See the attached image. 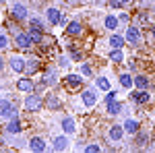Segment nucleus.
Here are the masks:
<instances>
[{
  "instance_id": "f257e3e1",
  "label": "nucleus",
  "mask_w": 155,
  "mask_h": 153,
  "mask_svg": "<svg viewBox=\"0 0 155 153\" xmlns=\"http://www.w3.org/2000/svg\"><path fill=\"white\" fill-rule=\"evenodd\" d=\"M124 42H128L130 46H141L143 37H141V31H139V27H137V25H128V27H126Z\"/></svg>"
},
{
  "instance_id": "f03ea898",
  "label": "nucleus",
  "mask_w": 155,
  "mask_h": 153,
  "mask_svg": "<svg viewBox=\"0 0 155 153\" xmlns=\"http://www.w3.org/2000/svg\"><path fill=\"white\" fill-rule=\"evenodd\" d=\"M0 118L4 120V118H19V114H17V108L12 106V101H8V99H0Z\"/></svg>"
},
{
  "instance_id": "7ed1b4c3",
  "label": "nucleus",
  "mask_w": 155,
  "mask_h": 153,
  "mask_svg": "<svg viewBox=\"0 0 155 153\" xmlns=\"http://www.w3.org/2000/svg\"><path fill=\"white\" fill-rule=\"evenodd\" d=\"M25 110H29V112H39V110H41V106H44V101H41V97H39V95H27V97H25Z\"/></svg>"
},
{
  "instance_id": "20e7f679",
  "label": "nucleus",
  "mask_w": 155,
  "mask_h": 153,
  "mask_svg": "<svg viewBox=\"0 0 155 153\" xmlns=\"http://www.w3.org/2000/svg\"><path fill=\"white\" fill-rule=\"evenodd\" d=\"M122 137H124V128H122V124H112L110 130H107V139H110V143H120V141H122Z\"/></svg>"
},
{
  "instance_id": "39448f33",
  "label": "nucleus",
  "mask_w": 155,
  "mask_h": 153,
  "mask_svg": "<svg viewBox=\"0 0 155 153\" xmlns=\"http://www.w3.org/2000/svg\"><path fill=\"white\" fill-rule=\"evenodd\" d=\"M81 99H83V106L85 108H93L97 104V93L95 89H85L81 93Z\"/></svg>"
},
{
  "instance_id": "423d86ee",
  "label": "nucleus",
  "mask_w": 155,
  "mask_h": 153,
  "mask_svg": "<svg viewBox=\"0 0 155 153\" xmlns=\"http://www.w3.org/2000/svg\"><path fill=\"white\" fill-rule=\"evenodd\" d=\"M8 66H11L12 72H23L25 71V58L19 56V54H15V56L8 58Z\"/></svg>"
},
{
  "instance_id": "0eeeda50",
  "label": "nucleus",
  "mask_w": 155,
  "mask_h": 153,
  "mask_svg": "<svg viewBox=\"0 0 155 153\" xmlns=\"http://www.w3.org/2000/svg\"><path fill=\"white\" fill-rule=\"evenodd\" d=\"M11 15L12 19H17V21H23V19H27V8H25V4H21V2H15L11 6Z\"/></svg>"
},
{
  "instance_id": "6e6552de",
  "label": "nucleus",
  "mask_w": 155,
  "mask_h": 153,
  "mask_svg": "<svg viewBox=\"0 0 155 153\" xmlns=\"http://www.w3.org/2000/svg\"><path fill=\"white\" fill-rule=\"evenodd\" d=\"M15 42H17V46L21 48V50H29V48H31V37H29V33L17 31V33H15Z\"/></svg>"
},
{
  "instance_id": "1a4fd4ad",
  "label": "nucleus",
  "mask_w": 155,
  "mask_h": 153,
  "mask_svg": "<svg viewBox=\"0 0 155 153\" xmlns=\"http://www.w3.org/2000/svg\"><path fill=\"white\" fill-rule=\"evenodd\" d=\"M122 128H124V132H128V135H137L141 130V122L134 120V118H126L124 124H122Z\"/></svg>"
},
{
  "instance_id": "9d476101",
  "label": "nucleus",
  "mask_w": 155,
  "mask_h": 153,
  "mask_svg": "<svg viewBox=\"0 0 155 153\" xmlns=\"http://www.w3.org/2000/svg\"><path fill=\"white\" fill-rule=\"evenodd\" d=\"M149 99H151V95L147 93V89H137L130 93V101H134V104H147Z\"/></svg>"
},
{
  "instance_id": "9b49d317",
  "label": "nucleus",
  "mask_w": 155,
  "mask_h": 153,
  "mask_svg": "<svg viewBox=\"0 0 155 153\" xmlns=\"http://www.w3.org/2000/svg\"><path fill=\"white\" fill-rule=\"evenodd\" d=\"M46 19H48L50 25H58L60 19H62V15H60V11L56 8V6H50L48 11H46Z\"/></svg>"
},
{
  "instance_id": "f8f14e48",
  "label": "nucleus",
  "mask_w": 155,
  "mask_h": 153,
  "mask_svg": "<svg viewBox=\"0 0 155 153\" xmlns=\"http://www.w3.org/2000/svg\"><path fill=\"white\" fill-rule=\"evenodd\" d=\"M54 145H52V147H54V149H56V151H66V149H68V137H66V135H60V137H54Z\"/></svg>"
},
{
  "instance_id": "ddd939ff",
  "label": "nucleus",
  "mask_w": 155,
  "mask_h": 153,
  "mask_svg": "<svg viewBox=\"0 0 155 153\" xmlns=\"http://www.w3.org/2000/svg\"><path fill=\"white\" fill-rule=\"evenodd\" d=\"M17 89L23 91V93H31V91H33V81H31L29 77H23V79L17 81Z\"/></svg>"
},
{
  "instance_id": "4468645a",
  "label": "nucleus",
  "mask_w": 155,
  "mask_h": 153,
  "mask_svg": "<svg viewBox=\"0 0 155 153\" xmlns=\"http://www.w3.org/2000/svg\"><path fill=\"white\" fill-rule=\"evenodd\" d=\"M60 126H62V130H64V135H74V130H77V126H74V120H72L71 116L62 118Z\"/></svg>"
},
{
  "instance_id": "2eb2a0df",
  "label": "nucleus",
  "mask_w": 155,
  "mask_h": 153,
  "mask_svg": "<svg viewBox=\"0 0 155 153\" xmlns=\"http://www.w3.org/2000/svg\"><path fill=\"white\" fill-rule=\"evenodd\" d=\"M29 149H31V151H37V153L46 151V141H44L41 137H33V139L29 141Z\"/></svg>"
},
{
  "instance_id": "dca6fc26",
  "label": "nucleus",
  "mask_w": 155,
  "mask_h": 153,
  "mask_svg": "<svg viewBox=\"0 0 155 153\" xmlns=\"http://www.w3.org/2000/svg\"><path fill=\"white\" fill-rule=\"evenodd\" d=\"M118 25H120V21H118V17H116V15H107L106 19H104V27H106L107 31H116V29H118Z\"/></svg>"
},
{
  "instance_id": "f3484780",
  "label": "nucleus",
  "mask_w": 155,
  "mask_h": 153,
  "mask_svg": "<svg viewBox=\"0 0 155 153\" xmlns=\"http://www.w3.org/2000/svg\"><path fill=\"white\" fill-rule=\"evenodd\" d=\"M106 110L110 116H118L120 112H122V104H120L118 99H112V101H107L106 104Z\"/></svg>"
},
{
  "instance_id": "a211bd4d",
  "label": "nucleus",
  "mask_w": 155,
  "mask_h": 153,
  "mask_svg": "<svg viewBox=\"0 0 155 153\" xmlns=\"http://www.w3.org/2000/svg\"><path fill=\"white\" fill-rule=\"evenodd\" d=\"M83 79L85 77H81V75H66V85L72 87V89H77V87L83 85Z\"/></svg>"
},
{
  "instance_id": "6ab92c4d",
  "label": "nucleus",
  "mask_w": 155,
  "mask_h": 153,
  "mask_svg": "<svg viewBox=\"0 0 155 153\" xmlns=\"http://www.w3.org/2000/svg\"><path fill=\"white\" fill-rule=\"evenodd\" d=\"M6 132H8V135H19V132H21V122H19V118H11V120H8Z\"/></svg>"
},
{
  "instance_id": "aec40b11",
  "label": "nucleus",
  "mask_w": 155,
  "mask_h": 153,
  "mask_svg": "<svg viewBox=\"0 0 155 153\" xmlns=\"http://www.w3.org/2000/svg\"><path fill=\"white\" fill-rule=\"evenodd\" d=\"M66 33H71V35H81V33H83V25L79 23V21H71V23L66 25Z\"/></svg>"
},
{
  "instance_id": "412c9836",
  "label": "nucleus",
  "mask_w": 155,
  "mask_h": 153,
  "mask_svg": "<svg viewBox=\"0 0 155 153\" xmlns=\"http://www.w3.org/2000/svg\"><path fill=\"white\" fill-rule=\"evenodd\" d=\"M132 81H134V85H137V89H149V85H151V81H149L145 75H137V77H132Z\"/></svg>"
},
{
  "instance_id": "4be33fe9",
  "label": "nucleus",
  "mask_w": 155,
  "mask_h": 153,
  "mask_svg": "<svg viewBox=\"0 0 155 153\" xmlns=\"http://www.w3.org/2000/svg\"><path fill=\"white\" fill-rule=\"evenodd\" d=\"M37 68H39V60L37 58H25V71L29 72V75L37 72Z\"/></svg>"
},
{
  "instance_id": "5701e85b",
  "label": "nucleus",
  "mask_w": 155,
  "mask_h": 153,
  "mask_svg": "<svg viewBox=\"0 0 155 153\" xmlns=\"http://www.w3.org/2000/svg\"><path fill=\"white\" fill-rule=\"evenodd\" d=\"M29 37H31V44H41L44 42V31H39V29H33V27H29Z\"/></svg>"
},
{
  "instance_id": "b1692460",
  "label": "nucleus",
  "mask_w": 155,
  "mask_h": 153,
  "mask_svg": "<svg viewBox=\"0 0 155 153\" xmlns=\"http://www.w3.org/2000/svg\"><path fill=\"white\" fill-rule=\"evenodd\" d=\"M132 85H134L132 77L128 72H122V75H120V87H122V89H132Z\"/></svg>"
},
{
  "instance_id": "393cba45",
  "label": "nucleus",
  "mask_w": 155,
  "mask_h": 153,
  "mask_svg": "<svg viewBox=\"0 0 155 153\" xmlns=\"http://www.w3.org/2000/svg\"><path fill=\"white\" fill-rule=\"evenodd\" d=\"M56 81H58L56 71H54V68H48L46 75H44V83H46V85H56Z\"/></svg>"
},
{
  "instance_id": "a878e982",
  "label": "nucleus",
  "mask_w": 155,
  "mask_h": 153,
  "mask_svg": "<svg viewBox=\"0 0 155 153\" xmlns=\"http://www.w3.org/2000/svg\"><path fill=\"white\" fill-rule=\"evenodd\" d=\"M110 46H112V50H122V46H124V37L122 35H112L110 37Z\"/></svg>"
},
{
  "instance_id": "bb28decb",
  "label": "nucleus",
  "mask_w": 155,
  "mask_h": 153,
  "mask_svg": "<svg viewBox=\"0 0 155 153\" xmlns=\"http://www.w3.org/2000/svg\"><path fill=\"white\" fill-rule=\"evenodd\" d=\"M29 27H33V29H39V31H44L46 29V23L39 19V17H33L31 21H29Z\"/></svg>"
},
{
  "instance_id": "cd10ccee",
  "label": "nucleus",
  "mask_w": 155,
  "mask_h": 153,
  "mask_svg": "<svg viewBox=\"0 0 155 153\" xmlns=\"http://www.w3.org/2000/svg\"><path fill=\"white\" fill-rule=\"evenodd\" d=\"M95 87L101 89V91H107L110 89V81H107L106 77H99V79H95Z\"/></svg>"
},
{
  "instance_id": "c85d7f7f",
  "label": "nucleus",
  "mask_w": 155,
  "mask_h": 153,
  "mask_svg": "<svg viewBox=\"0 0 155 153\" xmlns=\"http://www.w3.org/2000/svg\"><path fill=\"white\" fill-rule=\"evenodd\" d=\"M147 143H149V135L139 130V132H137V145H139V147H145Z\"/></svg>"
},
{
  "instance_id": "c756f323",
  "label": "nucleus",
  "mask_w": 155,
  "mask_h": 153,
  "mask_svg": "<svg viewBox=\"0 0 155 153\" xmlns=\"http://www.w3.org/2000/svg\"><path fill=\"white\" fill-rule=\"evenodd\" d=\"M110 60H112V62H122V60H124L122 50H112V52H110Z\"/></svg>"
},
{
  "instance_id": "7c9ffc66",
  "label": "nucleus",
  "mask_w": 155,
  "mask_h": 153,
  "mask_svg": "<svg viewBox=\"0 0 155 153\" xmlns=\"http://www.w3.org/2000/svg\"><path fill=\"white\" fill-rule=\"evenodd\" d=\"M48 106H50V110H58V108H60V99H58V97H54V95H50V97H48Z\"/></svg>"
},
{
  "instance_id": "2f4dec72",
  "label": "nucleus",
  "mask_w": 155,
  "mask_h": 153,
  "mask_svg": "<svg viewBox=\"0 0 155 153\" xmlns=\"http://www.w3.org/2000/svg\"><path fill=\"white\" fill-rule=\"evenodd\" d=\"M6 48H8V37L4 35V33H0V52L6 50Z\"/></svg>"
},
{
  "instance_id": "473e14b6",
  "label": "nucleus",
  "mask_w": 155,
  "mask_h": 153,
  "mask_svg": "<svg viewBox=\"0 0 155 153\" xmlns=\"http://www.w3.org/2000/svg\"><path fill=\"white\" fill-rule=\"evenodd\" d=\"M85 151H87V153H99V151H101V147H99V145H87Z\"/></svg>"
},
{
  "instance_id": "72a5a7b5",
  "label": "nucleus",
  "mask_w": 155,
  "mask_h": 153,
  "mask_svg": "<svg viewBox=\"0 0 155 153\" xmlns=\"http://www.w3.org/2000/svg\"><path fill=\"white\" fill-rule=\"evenodd\" d=\"M81 72H83L85 77H91V66H89L87 62H83V64H81Z\"/></svg>"
},
{
  "instance_id": "f704fd0d",
  "label": "nucleus",
  "mask_w": 155,
  "mask_h": 153,
  "mask_svg": "<svg viewBox=\"0 0 155 153\" xmlns=\"http://www.w3.org/2000/svg\"><path fill=\"white\" fill-rule=\"evenodd\" d=\"M110 6H112V8H122L124 2H122V0H110Z\"/></svg>"
},
{
  "instance_id": "c9c22d12",
  "label": "nucleus",
  "mask_w": 155,
  "mask_h": 153,
  "mask_svg": "<svg viewBox=\"0 0 155 153\" xmlns=\"http://www.w3.org/2000/svg\"><path fill=\"white\" fill-rule=\"evenodd\" d=\"M58 64H60V66H68V64H71L68 56H60V58H58Z\"/></svg>"
},
{
  "instance_id": "e433bc0d",
  "label": "nucleus",
  "mask_w": 155,
  "mask_h": 153,
  "mask_svg": "<svg viewBox=\"0 0 155 153\" xmlns=\"http://www.w3.org/2000/svg\"><path fill=\"white\" fill-rule=\"evenodd\" d=\"M112 99H116V91H112V89H107V95H106V104H107V101H112Z\"/></svg>"
},
{
  "instance_id": "4c0bfd02",
  "label": "nucleus",
  "mask_w": 155,
  "mask_h": 153,
  "mask_svg": "<svg viewBox=\"0 0 155 153\" xmlns=\"http://www.w3.org/2000/svg\"><path fill=\"white\" fill-rule=\"evenodd\" d=\"M118 21H122V23H128V15H120Z\"/></svg>"
},
{
  "instance_id": "58836bf2",
  "label": "nucleus",
  "mask_w": 155,
  "mask_h": 153,
  "mask_svg": "<svg viewBox=\"0 0 155 153\" xmlns=\"http://www.w3.org/2000/svg\"><path fill=\"white\" fill-rule=\"evenodd\" d=\"M71 56H72V60H81V54H79V52H72Z\"/></svg>"
},
{
  "instance_id": "ea45409f",
  "label": "nucleus",
  "mask_w": 155,
  "mask_h": 153,
  "mask_svg": "<svg viewBox=\"0 0 155 153\" xmlns=\"http://www.w3.org/2000/svg\"><path fill=\"white\" fill-rule=\"evenodd\" d=\"M4 71V58H2V56H0V72Z\"/></svg>"
},
{
  "instance_id": "a19ab883",
  "label": "nucleus",
  "mask_w": 155,
  "mask_h": 153,
  "mask_svg": "<svg viewBox=\"0 0 155 153\" xmlns=\"http://www.w3.org/2000/svg\"><path fill=\"white\" fill-rule=\"evenodd\" d=\"M122 2H124V4H128V2H130V0H122Z\"/></svg>"
},
{
  "instance_id": "79ce46f5",
  "label": "nucleus",
  "mask_w": 155,
  "mask_h": 153,
  "mask_svg": "<svg viewBox=\"0 0 155 153\" xmlns=\"http://www.w3.org/2000/svg\"><path fill=\"white\" fill-rule=\"evenodd\" d=\"M2 2H4V0H0V4H2Z\"/></svg>"
}]
</instances>
